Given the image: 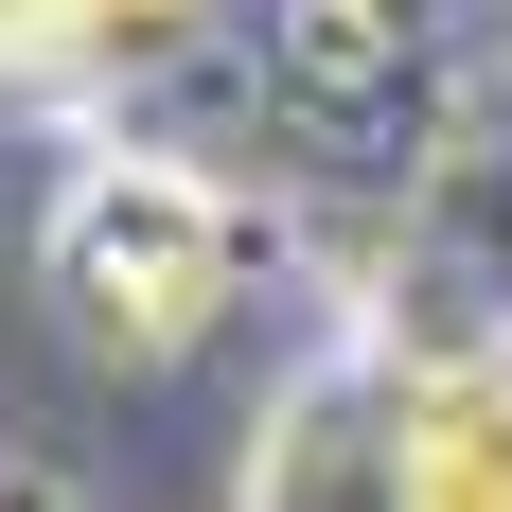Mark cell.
<instances>
[{"mask_svg": "<svg viewBox=\"0 0 512 512\" xmlns=\"http://www.w3.org/2000/svg\"><path fill=\"white\" fill-rule=\"evenodd\" d=\"M71 18H106V36H177L195 0H71Z\"/></svg>", "mask_w": 512, "mask_h": 512, "instance_id": "4", "label": "cell"}, {"mask_svg": "<svg viewBox=\"0 0 512 512\" xmlns=\"http://www.w3.org/2000/svg\"><path fill=\"white\" fill-rule=\"evenodd\" d=\"M407 477L424 512H512V336H460L407 371Z\"/></svg>", "mask_w": 512, "mask_h": 512, "instance_id": "3", "label": "cell"}, {"mask_svg": "<svg viewBox=\"0 0 512 512\" xmlns=\"http://www.w3.org/2000/svg\"><path fill=\"white\" fill-rule=\"evenodd\" d=\"M0 512H71V495H36V477H0Z\"/></svg>", "mask_w": 512, "mask_h": 512, "instance_id": "5", "label": "cell"}, {"mask_svg": "<svg viewBox=\"0 0 512 512\" xmlns=\"http://www.w3.org/2000/svg\"><path fill=\"white\" fill-rule=\"evenodd\" d=\"M248 512H424L407 477V371L389 354H318L248 442Z\"/></svg>", "mask_w": 512, "mask_h": 512, "instance_id": "2", "label": "cell"}, {"mask_svg": "<svg viewBox=\"0 0 512 512\" xmlns=\"http://www.w3.org/2000/svg\"><path fill=\"white\" fill-rule=\"evenodd\" d=\"M36 283L89 371H177L248 301V195L195 159H71L36 212Z\"/></svg>", "mask_w": 512, "mask_h": 512, "instance_id": "1", "label": "cell"}]
</instances>
